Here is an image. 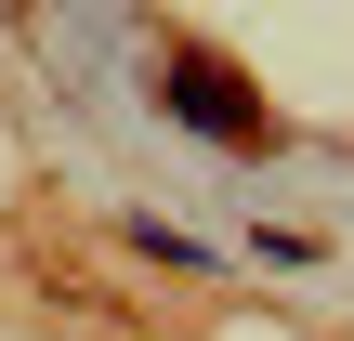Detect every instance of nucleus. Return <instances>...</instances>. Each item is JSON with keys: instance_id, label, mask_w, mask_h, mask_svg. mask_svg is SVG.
I'll list each match as a JSON object with an SVG mask.
<instances>
[{"instance_id": "obj_1", "label": "nucleus", "mask_w": 354, "mask_h": 341, "mask_svg": "<svg viewBox=\"0 0 354 341\" xmlns=\"http://www.w3.org/2000/svg\"><path fill=\"white\" fill-rule=\"evenodd\" d=\"M158 92H171V118H184V131H210V145H276V118H263L210 53H171V79H158Z\"/></svg>"}]
</instances>
